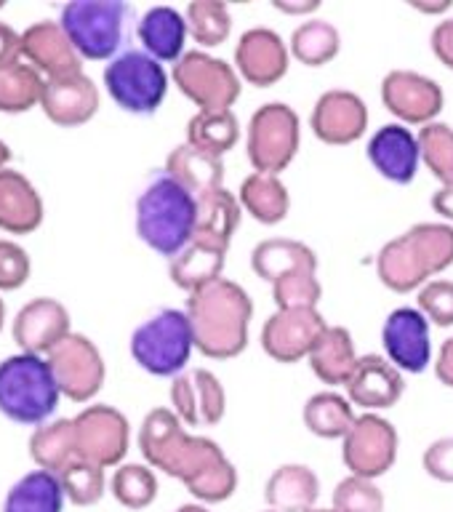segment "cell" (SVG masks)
Instances as JSON below:
<instances>
[{
	"instance_id": "obj_37",
	"label": "cell",
	"mask_w": 453,
	"mask_h": 512,
	"mask_svg": "<svg viewBox=\"0 0 453 512\" xmlns=\"http://www.w3.org/2000/svg\"><path fill=\"white\" fill-rule=\"evenodd\" d=\"M184 427L187 424L171 408H152L139 427V451L144 456V464H150L152 470H160L171 451L179 446V440L187 435Z\"/></svg>"
},
{
	"instance_id": "obj_19",
	"label": "cell",
	"mask_w": 453,
	"mask_h": 512,
	"mask_svg": "<svg viewBox=\"0 0 453 512\" xmlns=\"http://www.w3.org/2000/svg\"><path fill=\"white\" fill-rule=\"evenodd\" d=\"M344 390L352 406L363 408V414H382L403 398L406 374L379 352H368V355H360L358 368Z\"/></svg>"
},
{
	"instance_id": "obj_35",
	"label": "cell",
	"mask_w": 453,
	"mask_h": 512,
	"mask_svg": "<svg viewBox=\"0 0 453 512\" xmlns=\"http://www.w3.org/2000/svg\"><path fill=\"white\" fill-rule=\"evenodd\" d=\"M30 456L40 470L59 472L78 459V438L72 419H54L35 427L30 435Z\"/></svg>"
},
{
	"instance_id": "obj_61",
	"label": "cell",
	"mask_w": 453,
	"mask_h": 512,
	"mask_svg": "<svg viewBox=\"0 0 453 512\" xmlns=\"http://www.w3.org/2000/svg\"><path fill=\"white\" fill-rule=\"evenodd\" d=\"M3 6H6V3H3V0H0V8H3Z\"/></svg>"
},
{
	"instance_id": "obj_2",
	"label": "cell",
	"mask_w": 453,
	"mask_h": 512,
	"mask_svg": "<svg viewBox=\"0 0 453 512\" xmlns=\"http://www.w3.org/2000/svg\"><path fill=\"white\" fill-rule=\"evenodd\" d=\"M376 278L395 294L419 291L453 264V224L416 222L376 251Z\"/></svg>"
},
{
	"instance_id": "obj_12",
	"label": "cell",
	"mask_w": 453,
	"mask_h": 512,
	"mask_svg": "<svg viewBox=\"0 0 453 512\" xmlns=\"http://www.w3.org/2000/svg\"><path fill=\"white\" fill-rule=\"evenodd\" d=\"M382 104L403 126H427L440 118L446 107V94L438 80L419 70H390L379 86Z\"/></svg>"
},
{
	"instance_id": "obj_31",
	"label": "cell",
	"mask_w": 453,
	"mask_h": 512,
	"mask_svg": "<svg viewBox=\"0 0 453 512\" xmlns=\"http://www.w3.org/2000/svg\"><path fill=\"white\" fill-rule=\"evenodd\" d=\"M238 200L246 214H251L256 222L267 224V227L280 224L291 211V192L278 174L251 171L240 182Z\"/></svg>"
},
{
	"instance_id": "obj_15",
	"label": "cell",
	"mask_w": 453,
	"mask_h": 512,
	"mask_svg": "<svg viewBox=\"0 0 453 512\" xmlns=\"http://www.w3.org/2000/svg\"><path fill=\"white\" fill-rule=\"evenodd\" d=\"M430 326L419 307H395L382 323L384 358L403 374H424L435 363Z\"/></svg>"
},
{
	"instance_id": "obj_59",
	"label": "cell",
	"mask_w": 453,
	"mask_h": 512,
	"mask_svg": "<svg viewBox=\"0 0 453 512\" xmlns=\"http://www.w3.org/2000/svg\"><path fill=\"white\" fill-rule=\"evenodd\" d=\"M3 320H6V307H3V299H0V328H3Z\"/></svg>"
},
{
	"instance_id": "obj_23",
	"label": "cell",
	"mask_w": 453,
	"mask_h": 512,
	"mask_svg": "<svg viewBox=\"0 0 453 512\" xmlns=\"http://www.w3.org/2000/svg\"><path fill=\"white\" fill-rule=\"evenodd\" d=\"M40 107L56 126L78 128L99 112V88L83 72L70 78H51L43 86Z\"/></svg>"
},
{
	"instance_id": "obj_30",
	"label": "cell",
	"mask_w": 453,
	"mask_h": 512,
	"mask_svg": "<svg viewBox=\"0 0 453 512\" xmlns=\"http://www.w3.org/2000/svg\"><path fill=\"white\" fill-rule=\"evenodd\" d=\"M251 270L267 283L296 270H318V254L296 238H264L251 248Z\"/></svg>"
},
{
	"instance_id": "obj_47",
	"label": "cell",
	"mask_w": 453,
	"mask_h": 512,
	"mask_svg": "<svg viewBox=\"0 0 453 512\" xmlns=\"http://www.w3.org/2000/svg\"><path fill=\"white\" fill-rule=\"evenodd\" d=\"M416 307L424 312V318L440 328L453 326V280L435 278L427 286L416 291Z\"/></svg>"
},
{
	"instance_id": "obj_53",
	"label": "cell",
	"mask_w": 453,
	"mask_h": 512,
	"mask_svg": "<svg viewBox=\"0 0 453 512\" xmlns=\"http://www.w3.org/2000/svg\"><path fill=\"white\" fill-rule=\"evenodd\" d=\"M435 376L440 384H446L448 390H453V336H448L446 342L440 344L438 355H435Z\"/></svg>"
},
{
	"instance_id": "obj_51",
	"label": "cell",
	"mask_w": 453,
	"mask_h": 512,
	"mask_svg": "<svg viewBox=\"0 0 453 512\" xmlns=\"http://www.w3.org/2000/svg\"><path fill=\"white\" fill-rule=\"evenodd\" d=\"M430 48L432 54L438 56V62L453 72V16L440 19V22L432 27Z\"/></svg>"
},
{
	"instance_id": "obj_22",
	"label": "cell",
	"mask_w": 453,
	"mask_h": 512,
	"mask_svg": "<svg viewBox=\"0 0 453 512\" xmlns=\"http://www.w3.org/2000/svg\"><path fill=\"white\" fill-rule=\"evenodd\" d=\"M22 54L24 62L32 64L46 80L70 78V75L83 72L80 70L83 56L75 51L62 24L51 22V19L30 24L22 32Z\"/></svg>"
},
{
	"instance_id": "obj_56",
	"label": "cell",
	"mask_w": 453,
	"mask_h": 512,
	"mask_svg": "<svg viewBox=\"0 0 453 512\" xmlns=\"http://www.w3.org/2000/svg\"><path fill=\"white\" fill-rule=\"evenodd\" d=\"M408 6L416 8L419 14H427V16H443L453 8V0H406Z\"/></svg>"
},
{
	"instance_id": "obj_7",
	"label": "cell",
	"mask_w": 453,
	"mask_h": 512,
	"mask_svg": "<svg viewBox=\"0 0 453 512\" xmlns=\"http://www.w3.org/2000/svg\"><path fill=\"white\" fill-rule=\"evenodd\" d=\"M136 366L152 376H179L190 363L195 350L192 323L184 310L163 307L139 323L128 342Z\"/></svg>"
},
{
	"instance_id": "obj_40",
	"label": "cell",
	"mask_w": 453,
	"mask_h": 512,
	"mask_svg": "<svg viewBox=\"0 0 453 512\" xmlns=\"http://www.w3.org/2000/svg\"><path fill=\"white\" fill-rule=\"evenodd\" d=\"M46 78L32 64L14 62L0 67V112H27L40 104Z\"/></svg>"
},
{
	"instance_id": "obj_26",
	"label": "cell",
	"mask_w": 453,
	"mask_h": 512,
	"mask_svg": "<svg viewBox=\"0 0 453 512\" xmlns=\"http://www.w3.org/2000/svg\"><path fill=\"white\" fill-rule=\"evenodd\" d=\"M43 222V198L38 187L16 168L0 171V230L27 235Z\"/></svg>"
},
{
	"instance_id": "obj_32",
	"label": "cell",
	"mask_w": 453,
	"mask_h": 512,
	"mask_svg": "<svg viewBox=\"0 0 453 512\" xmlns=\"http://www.w3.org/2000/svg\"><path fill=\"white\" fill-rule=\"evenodd\" d=\"M304 427L323 440H344L358 419L355 406L347 395L336 390H320L307 398L302 408Z\"/></svg>"
},
{
	"instance_id": "obj_39",
	"label": "cell",
	"mask_w": 453,
	"mask_h": 512,
	"mask_svg": "<svg viewBox=\"0 0 453 512\" xmlns=\"http://www.w3.org/2000/svg\"><path fill=\"white\" fill-rule=\"evenodd\" d=\"M184 19L190 27V38L200 51L227 43L232 32V11L224 0H192L184 8Z\"/></svg>"
},
{
	"instance_id": "obj_62",
	"label": "cell",
	"mask_w": 453,
	"mask_h": 512,
	"mask_svg": "<svg viewBox=\"0 0 453 512\" xmlns=\"http://www.w3.org/2000/svg\"><path fill=\"white\" fill-rule=\"evenodd\" d=\"M264 512H275V510H264Z\"/></svg>"
},
{
	"instance_id": "obj_28",
	"label": "cell",
	"mask_w": 453,
	"mask_h": 512,
	"mask_svg": "<svg viewBox=\"0 0 453 512\" xmlns=\"http://www.w3.org/2000/svg\"><path fill=\"white\" fill-rule=\"evenodd\" d=\"M307 360H310L312 374L318 376L320 382L328 384V387H347L360 360L350 328L328 323Z\"/></svg>"
},
{
	"instance_id": "obj_54",
	"label": "cell",
	"mask_w": 453,
	"mask_h": 512,
	"mask_svg": "<svg viewBox=\"0 0 453 512\" xmlns=\"http://www.w3.org/2000/svg\"><path fill=\"white\" fill-rule=\"evenodd\" d=\"M430 206H432V211L440 216V222L453 224V184L438 187V190L432 192Z\"/></svg>"
},
{
	"instance_id": "obj_27",
	"label": "cell",
	"mask_w": 453,
	"mask_h": 512,
	"mask_svg": "<svg viewBox=\"0 0 453 512\" xmlns=\"http://www.w3.org/2000/svg\"><path fill=\"white\" fill-rule=\"evenodd\" d=\"M318 496V472L302 462L275 467L264 486V499L275 512H310L312 507H318Z\"/></svg>"
},
{
	"instance_id": "obj_16",
	"label": "cell",
	"mask_w": 453,
	"mask_h": 512,
	"mask_svg": "<svg viewBox=\"0 0 453 512\" xmlns=\"http://www.w3.org/2000/svg\"><path fill=\"white\" fill-rule=\"evenodd\" d=\"M368 112L366 99L350 88H328L315 99L310 112V128L315 139L323 144H355L366 136Z\"/></svg>"
},
{
	"instance_id": "obj_17",
	"label": "cell",
	"mask_w": 453,
	"mask_h": 512,
	"mask_svg": "<svg viewBox=\"0 0 453 512\" xmlns=\"http://www.w3.org/2000/svg\"><path fill=\"white\" fill-rule=\"evenodd\" d=\"M328 320L318 307L304 310H275L262 326V350L278 363H299L307 358L318 342V336L326 331Z\"/></svg>"
},
{
	"instance_id": "obj_11",
	"label": "cell",
	"mask_w": 453,
	"mask_h": 512,
	"mask_svg": "<svg viewBox=\"0 0 453 512\" xmlns=\"http://www.w3.org/2000/svg\"><path fill=\"white\" fill-rule=\"evenodd\" d=\"M398 427L382 414H358L342 440V462L350 475L379 480L398 462Z\"/></svg>"
},
{
	"instance_id": "obj_29",
	"label": "cell",
	"mask_w": 453,
	"mask_h": 512,
	"mask_svg": "<svg viewBox=\"0 0 453 512\" xmlns=\"http://www.w3.org/2000/svg\"><path fill=\"white\" fill-rule=\"evenodd\" d=\"M163 171L174 176L176 182L182 184L184 190H190L195 198H203L208 192L224 187V158L192 147L190 142L176 144L174 150L168 152Z\"/></svg>"
},
{
	"instance_id": "obj_55",
	"label": "cell",
	"mask_w": 453,
	"mask_h": 512,
	"mask_svg": "<svg viewBox=\"0 0 453 512\" xmlns=\"http://www.w3.org/2000/svg\"><path fill=\"white\" fill-rule=\"evenodd\" d=\"M272 8L286 16H310L320 8V0H272Z\"/></svg>"
},
{
	"instance_id": "obj_41",
	"label": "cell",
	"mask_w": 453,
	"mask_h": 512,
	"mask_svg": "<svg viewBox=\"0 0 453 512\" xmlns=\"http://www.w3.org/2000/svg\"><path fill=\"white\" fill-rule=\"evenodd\" d=\"M110 491L115 502H120L128 510H144L158 496V475L150 464H120L110 480Z\"/></svg>"
},
{
	"instance_id": "obj_25",
	"label": "cell",
	"mask_w": 453,
	"mask_h": 512,
	"mask_svg": "<svg viewBox=\"0 0 453 512\" xmlns=\"http://www.w3.org/2000/svg\"><path fill=\"white\" fill-rule=\"evenodd\" d=\"M227 251L230 248L211 243V240L192 238L174 259H168V278L187 294H195L200 288L224 278Z\"/></svg>"
},
{
	"instance_id": "obj_34",
	"label": "cell",
	"mask_w": 453,
	"mask_h": 512,
	"mask_svg": "<svg viewBox=\"0 0 453 512\" xmlns=\"http://www.w3.org/2000/svg\"><path fill=\"white\" fill-rule=\"evenodd\" d=\"M64 488L59 475L32 470L8 488L3 512H64Z\"/></svg>"
},
{
	"instance_id": "obj_42",
	"label": "cell",
	"mask_w": 453,
	"mask_h": 512,
	"mask_svg": "<svg viewBox=\"0 0 453 512\" xmlns=\"http://www.w3.org/2000/svg\"><path fill=\"white\" fill-rule=\"evenodd\" d=\"M419 150L422 163L440 182V187L453 184V126L446 120H435L419 128Z\"/></svg>"
},
{
	"instance_id": "obj_9",
	"label": "cell",
	"mask_w": 453,
	"mask_h": 512,
	"mask_svg": "<svg viewBox=\"0 0 453 512\" xmlns=\"http://www.w3.org/2000/svg\"><path fill=\"white\" fill-rule=\"evenodd\" d=\"M166 67L142 48H126L104 67V88L120 110L131 115L158 112L168 94Z\"/></svg>"
},
{
	"instance_id": "obj_4",
	"label": "cell",
	"mask_w": 453,
	"mask_h": 512,
	"mask_svg": "<svg viewBox=\"0 0 453 512\" xmlns=\"http://www.w3.org/2000/svg\"><path fill=\"white\" fill-rule=\"evenodd\" d=\"M62 390L43 355H8L0 360V414L16 424L48 422L59 406Z\"/></svg>"
},
{
	"instance_id": "obj_20",
	"label": "cell",
	"mask_w": 453,
	"mask_h": 512,
	"mask_svg": "<svg viewBox=\"0 0 453 512\" xmlns=\"http://www.w3.org/2000/svg\"><path fill=\"white\" fill-rule=\"evenodd\" d=\"M366 155L376 174L392 184H411L422 166L419 134L403 123H384L368 136Z\"/></svg>"
},
{
	"instance_id": "obj_57",
	"label": "cell",
	"mask_w": 453,
	"mask_h": 512,
	"mask_svg": "<svg viewBox=\"0 0 453 512\" xmlns=\"http://www.w3.org/2000/svg\"><path fill=\"white\" fill-rule=\"evenodd\" d=\"M176 512H211L206 507V504H200V502H190V504H182V507H179V510Z\"/></svg>"
},
{
	"instance_id": "obj_5",
	"label": "cell",
	"mask_w": 453,
	"mask_h": 512,
	"mask_svg": "<svg viewBox=\"0 0 453 512\" xmlns=\"http://www.w3.org/2000/svg\"><path fill=\"white\" fill-rule=\"evenodd\" d=\"M168 478L182 480L184 488L200 504L227 502L238 491L240 475L224 448L206 435H184L160 467Z\"/></svg>"
},
{
	"instance_id": "obj_3",
	"label": "cell",
	"mask_w": 453,
	"mask_h": 512,
	"mask_svg": "<svg viewBox=\"0 0 453 512\" xmlns=\"http://www.w3.org/2000/svg\"><path fill=\"white\" fill-rule=\"evenodd\" d=\"M134 222L136 235L144 246L166 259H174L195 238L198 198L160 168L147 176L136 195Z\"/></svg>"
},
{
	"instance_id": "obj_6",
	"label": "cell",
	"mask_w": 453,
	"mask_h": 512,
	"mask_svg": "<svg viewBox=\"0 0 453 512\" xmlns=\"http://www.w3.org/2000/svg\"><path fill=\"white\" fill-rule=\"evenodd\" d=\"M59 24L83 59H115L123 54L134 24V8L123 0H70L64 3Z\"/></svg>"
},
{
	"instance_id": "obj_48",
	"label": "cell",
	"mask_w": 453,
	"mask_h": 512,
	"mask_svg": "<svg viewBox=\"0 0 453 512\" xmlns=\"http://www.w3.org/2000/svg\"><path fill=\"white\" fill-rule=\"evenodd\" d=\"M30 278V256L14 240L0 238V291L22 288Z\"/></svg>"
},
{
	"instance_id": "obj_14",
	"label": "cell",
	"mask_w": 453,
	"mask_h": 512,
	"mask_svg": "<svg viewBox=\"0 0 453 512\" xmlns=\"http://www.w3.org/2000/svg\"><path fill=\"white\" fill-rule=\"evenodd\" d=\"M46 360L54 371V379L64 398L75 400V403H88L96 392L102 390L107 368H104L99 347L86 334L72 331L67 339H62L54 350L48 352Z\"/></svg>"
},
{
	"instance_id": "obj_18",
	"label": "cell",
	"mask_w": 453,
	"mask_h": 512,
	"mask_svg": "<svg viewBox=\"0 0 453 512\" xmlns=\"http://www.w3.org/2000/svg\"><path fill=\"white\" fill-rule=\"evenodd\" d=\"M291 64V48L278 30L256 24L240 32L235 46V70L246 83L259 88L275 86L286 78Z\"/></svg>"
},
{
	"instance_id": "obj_1",
	"label": "cell",
	"mask_w": 453,
	"mask_h": 512,
	"mask_svg": "<svg viewBox=\"0 0 453 512\" xmlns=\"http://www.w3.org/2000/svg\"><path fill=\"white\" fill-rule=\"evenodd\" d=\"M187 318L195 334V350L211 360L238 358L248 347L254 302L240 283L219 278L187 299Z\"/></svg>"
},
{
	"instance_id": "obj_44",
	"label": "cell",
	"mask_w": 453,
	"mask_h": 512,
	"mask_svg": "<svg viewBox=\"0 0 453 512\" xmlns=\"http://www.w3.org/2000/svg\"><path fill=\"white\" fill-rule=\"evenodd\" d=\"M59 480H62L64 496L72 504H78V507H91V504H96L104 496V488H107L104 467L83 462V459H75L72 464H67L59 472Z\"/></svg>"
},
{
	"instance_id": "obj_8",
	"label": "cell",
	"mask_w": 453,
	"mask_h": 512,
	"mask_svg": "<svg viewBox=\"0 0 453 512\" xmlns=\"http://www.w3.org/2000/svg\"><path fill=\"white\" fill-rule=\"evenodd\" d=\"M302 147V120L286 102H264L246 128L248 163L259 174H278L294 163Z\"/></svg>"
},
{
	"instance_id": "obj_49",
	"label": "cell",
	"mask_w": 453,
	"mask_h": 512,
	"mask_svg": "<svg viewBox=\"0 0 453 512\" xmlns=\"http://www.w3.org/2000/svg\"><path fill=\"white\" fill-rule=\"evenodd\" d=\"M168 398H171V411H174V414L179 416V419H182L187 427H200L198 400H195V382H192V371H184V374H179L171 379Z\"/></svg>"
},
{
	"instance_id": "obj_24",
	"label": "cell",
	"mask_w": 453,
	"mask_h": 512,
	"mask_svg": "<svg viewBox=\"0 0 453 512\" xmlns=\"http://www.w3.org/2000/svg\"><path fill=\"white\" fill-rule=\"evenodd\" d=\"M136 38L142 43V51L158 59V62L176 64L187 51L190 27L184 19V11L174 6H152L147 8L136 22Z\"/></svg>"
},
{
	"instance_id": "obj_10",
	"label": "cell",
	"mask_w": 453,
	"mask_h": 512,
	"mask_svg": "<svg viewBox=\"0 0 453 512\" xmlns=\"http://www.w3.org/2000/svg\"><path fill=\"white\" fill-rule=\"evenodd\" d=\"M171 78L198 110H232V104L238 102L243 91V78L235 70V64L200 48L187 51L174 64Z\"/></svg>"
},
{
	"instance_id": "obj_21",
	"label": "cell",
	"mask_w": 453,
	"mask_h": 512,
	"mask_svg": "<svg viewBox=\"0 0 453 512\" xmlns=\"http://www.w3.org/2000/svg\"><path fill=\"white\" fill-rule=\"evenodd\" d=\"M70 334V312L51 296H40L24 304L14 315V326H11L14 342L30 355H48Z\"/></svg>"
},
{
	"instance_id": "obj_13",
	"label": "cell",
	"mask_w": 453,
	"mask_h": 512,
	"mask_svg": "<svg viewBox=\"0 0 453 512\" xmlns=\"http://www.w3.org/2000/svg\"><path fill=\"white\" fill-rule=\"evenodd\" d=\"M78 459L99 467H120L131 443V424L126 414L107 403L86 406L75 419Z\"/></svg>"
},
{
	"instance_id": "obj_60",
	"label": "cell",
	"mask_w": 453,
	"mask_h": 512,
	"mask_svg": "<svg viewBox=\"0 0 453 512\" xmlns=\"http://www.w3.org/2000/svg\"><path fill=\"white\" fill-rule=\"evenodd\" d=\"M310 512H336L334 507H312Z\"/></svg>"
},
{
	"instance_id": "obj_46",
	"label": "cell",
	"mask_w": 453,
	"mask_h": 512,
	"mask_svg": "<svg viewBox=\"0 0 453 512\" xmlns=\"http://www.w3.org/2000/svg\"><path fill=\"white\" fill-rule=\"evenodd\" d=\"M192 382H195L200 427H214L227 414V390H224L222 379L214 371H208V368H195L192 371Z\"/></svg>"
},
{
	"instance_id": "obj_36",
	"label": "cell",
	"mask_w": 453,
	"mask_h": 512,
	"mask_svg": "<svg viewBox=\"0 0 453 512\" xmlns=\"http://www.w3.org/2000/svg\"><path fill=\"white\" fill-rule=\"evenodd\" d=\"M288 48L296 62H302L304 67H323V64L334 62L342 51V32L334 22L312 16V19L296 24L288 38Z\"/></svg>"
},
{
	"instance_id": "obj_50",
	"label": "cell",
	"mask_w": 453,
	"mask_h": 512,
	"mask_svg": "<svg viewBox=\"0 0 453 512\" xmlns=\"http://www.w3.org/2000/svg\"><path fill=\"white\" fill-rule=\"evenodd\" d=\"M422 467L430 478L440 483H453V435L432 440L422 451Z\"/></svg>"
},
{
	"instance_id": "obj_52",
	"label": "cell",
	"mask_w": 453,
	"mask_h": 512,
	"mask_svg": "<svg viewBox=\"0 0 453 512\" xmlns=\"http://www.w3.org/2000/svg\"><path fill=\"white\" fill-rule=\"evenodd\" d=\"M22 32H16L14 27H8L6 22H0V67L3 64L22 62Z\"/></svg>"
},
{
	"instance_id": "obj_43",
	"label": "cell",
	"mask_w": 453,
	"mask_h": 512,
	"mask_svg": "<svg viewBox=\"0 0 453 512\" xmlns=\"http://www.w3.org/2000/svg\"><path fill=\"white\" fill-rule=\"evenodd\" d=\"M323 299V283L318 270H296L272 283V302L275 310H304L318 307Z\"/></svg>"
},
{
	"instance_id": "obj_58",
	"label": "cell",
	"mask_w": 453,
	"mask_h": 512,
	"mask_svg": "<svg viewBox=\"0 0 453 512\" xmlns=\"http://www.w3.org/2000/svg\"><path fill=\"white\" fill-rule=\"evenodd\" d=\"M11 160V150H8V144L0 139V171L6 168V163Z\"/></svg>"
},
{
	"instance_id": "obj_33",
	"label": "cell",
	"mask_w": 453,
	"mask_h": 512,
	"mask_svg": "<svg viewBox=\"0 0 453 512\" xmlns=\"http://www.w3.org/2000/svg\"><path fill=\"white\" fill-rule=\"evenodd\" d=\"M240 222H243V206H240L238 195L227 190V187L198 198V227H195V238L211 240V243L230 248L232 235L238 232Z\"/></svg>"
},
{
	"instance_id": "obj_38",
	"label": "cell",
	"mask_w": 453,
	"mask_h": 512,
	"mask_svg": "<svg viewBox=\"0 0 453 512\" xmlns=\"http://www.w3.org/2000/svg\"><path fill=\"white\" fill-rule=\"evenodd\" d=\"M240 120L232 110H198L187 120V139L192 147L224 158L238 144Z\"/></svg>"
},
{
	"instance_id": "obj_45",
	"label": "cell",
	"mask_w": 453,
	"mask_h": 512,
	"mask_svg": "<svg viewBox=\"0 0 453 512\" xmlns=\"http://www.w3.org/2000/svg\"><path fill=\"white\" fill-rule=\"evenodd\" d=\"M331 507L336 512H384V491L376 480L347 475L336 483Z\"/></svg>"
}]
</instances>
